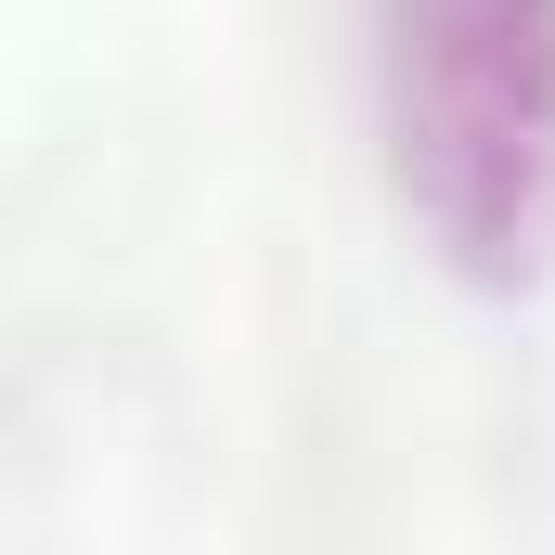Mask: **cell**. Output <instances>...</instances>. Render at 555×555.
Wrapping results in <instances>:
<instances>
[{"instance_id": "cell-1", "label": "cell", "mask_w": 555, "mask_h": 555, "mask_svg": "<svg viewBox=\"0 0 555 555\" xmlns=\"http://www.w3.org/2000/svg\"><path fill=\"white\" fill-rule=\"evenodd\" d=\"M375 142L465 297L555 284V0H375Z\"/></svg>"}]
</instances>
